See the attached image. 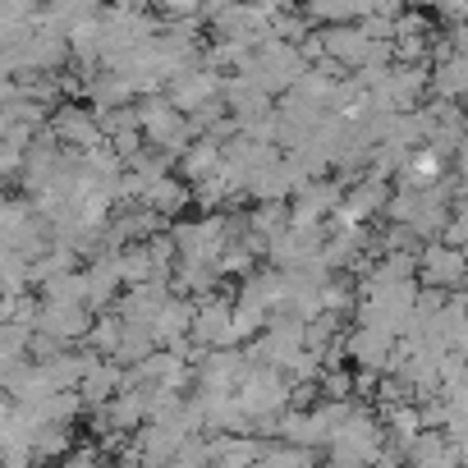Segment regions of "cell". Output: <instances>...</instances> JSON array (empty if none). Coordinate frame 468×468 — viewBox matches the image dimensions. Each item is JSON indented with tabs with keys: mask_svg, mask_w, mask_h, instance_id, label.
<instances>
[{
	"mask_svg": "<svg viewBox=\"0 0 468 468\" xmlns=\"http://www.w3.org/2000/svg\"><path fill=\"white\" fill-rule=\"evenodd\" d=\"M422 267H427V281L431 285H459V253L454 249H445V244H431L427 249V258H422Z\"/></svg>",
	"mask_w": 468,
	"mask_h": 468,
	"instance_id": "obj_1",
	"label": "cell"
}]
</instances>
